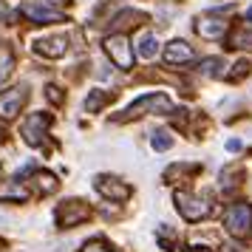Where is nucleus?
<instances>
[{"label": "nucleus", "instance_id": "9d476101", "mask_svg": "<svg viewBox=\"0 0 252 252\" xmlns=\"http://www.w3.org/2000/svg\"><path fill=\"white\" fill-rule=\"evenodd\" d=\"M227 32V20L224 17H216V14H201L195 20V34L204 37V40H221Z\"/></svg>", "mask_w": 252, "mask_h": 252}, {"label": "nucleus", "instance_id": "cd10ccee", "mask_svg": "<svg viewBox=\"0 0 252 252\" xmlns=\"http://www.w3.org/2000/svg\"><path fill=\"white\" fill-rule=\"evenodd\" d=\"M187 252H210V250H207V247H190Z\"/></svg>", "mask_w": 252, "mask_h": 252}, {"label": "nucleus", "instance_id": "f257e3e1", "mask_svg": "<svg viewBox=\"0 0 252 252\" xmlns=\"http://www.w3.org/2000/svg\"><path fill=\"white\" fill-rule=\"evenodd\" d=\"M167 111H170V96L161 91H150L145 96H139L136 102L127 105L125 114L116 116V122H133V119H139L145 114H167Z\"/></svg>", "mask_w": 252, "mask_h": 252}, {"label": "nucleus", "instance_id": "6e6552de", "mask_svg": "<svg viewBox=\"0 0 252 252\" xmlns=\"http://www.w3.org/2000/svg\"><path fill=\"white\" fill-rule=\"evenodd\" d=\"M29 88L26 85H14L9 91H0V119H14V116L23 111Z\"/></svg>", "mask_w": 252, "mask_h": 252}, {"label": "nucleus", "instance_id": "f03ea898", "mask_svg": "<svg viewBox=\"0 0 252 252\" xmlns=\"http://www.w3.org/2000/svg\"><path fill=\"white\" fill-rule=\"evenodd\" d=\"M224 227L235 238H252V207L247 201H235L224 213Z\"/></svg>", "mask_w": 252, "mask_h": 252}, {"label": "nucleus", "instance_id": "f8f14e48", "mask_svg": "<svg viewBox=\"0 0 252 252\" xmlns=\"http://www.w3.org/2000/svg\"><path fill=\"white\" fill-rule=\"evenodd\" d=\"M193 57H195L193 46H187L184 40H173L164 48V63H170V65H184V63H190Z\"/></svg>", "mask_w": 252, "mask_h": 252}, {"label": "nucleus", "instance_id": "9b49d317", "mask_svg": "<svg viewBox=\"0 0 252 252\" xmlns=\"http://www.w3.org/2000/svg\"><path fill=\"white\" fill-rule=\"evenodd\" d=\"M34 51L43 54V57H51V60H60L65 51H68V37L65 34H57V37H43L34 43Z\"/></svg>", "mask_w": 252, "mask_h": 252}, {"label": "nucleus", "instance_id": "2eb2a0df", "mask_svg": "<svg viewBox=\"0 0 252 252\" xmlns=\"http://www.w3.org/2000/svg\"><path fill=\"white\" fill-rule=\"evenodd\" d=\"M34 187H37V193L40 195H51V193H57V176L54 173H48V170H34Z\"/></svg>", "mask_w": 252, "mask_h": 252}, {"label": "nucleus", "instance_id": "1a4fd4ad", "mask_svg": "<svg viewBox=\"0 0 252 252\" xmlns=\"http://www.w3.org/2000/svg\"><path fill=\"white\" fill-rule=\"evenodd\" d=\"M96 193L105 195L108 201H125V198H130V184H125L122 179H116V176H96Z\"/></svg>", "mask_w": 252, "mask_h": 252}, {"label": "nucleus", "instance_id": "aec40b11", "mask_svg": "<svg viewBox=\"0 0 252 252\" xmlns=\"http://www.w3.org/2000/svg\"><path fill=\"white\" fill-rule=\"evenodd\" d=\"M150 148L153 150H159V153H164V150H170L173 148V139L167 130H156L153 136H150Z\"/></svg>", "mask_w": 252, "mask_h": 252}, {"label": "nucleus", "instance_id": "20e7f679", "mask_svg": "<svg viewBox=\"0 0 252 252\" xmlns=\"http://www.w3.org/2000/svg\"><path fill=\"white\" fill-rule=\"evenodd\" d=\"M91 218V207L85 204L82 198H65L63 204H57L54 210V221H57L60 229H68V227H77L82 221Z\"/></svg>", "mask_w": 252, "mask_h": 252}, {"label": "nucleus", "instance_id": "5701e85b", "mask_svg": "<svg viewBox=\"0 0 252 252\" xmlns=\"http://www.w3.org/2000/svg\"><path fill=\"white\" fill-rule=\"evenodd\" d=\"M250 63H247V60H241V63H235V71H232V74H227L229 80H241V77H247V74H250Z\"/></svg>", "mask_w": 252, "mask_h": 252}, {"label": "nucleus", "instance_id": "bb28decb", "mask_svg": "<svg viewBox=\"0 0 252 252\" xmlns=\"http://www.w3.org/2000/svg\"><path fill=\"white\" fill-rule=\"evenodd\" d=\"M6 17H9V9H6V3L0 0V20H6Z\"/></svg>", "mask_w": 252, "mask_h": 252}, {"label": "nucleus", "instance_id": "7ed1b4c3", "mask_svg": "<svg viewBox=\"0 0 252 252\" xmlns=\"http://www.w3.org/2000/svg\"><path fill=\"white\" fill-rule=\"evenodd\" d=\"M173 201H176V210L182 213V218L187 221H204L210 218L213 213V204H210V198H201V195H193V193H184V190H176L173 193Z\"/></svg>", "mask_w": 252, "mask_h": 252}, {"label": "nucleus", "instance_id": "a211bd4d", "mask_svg": "<svg viewBox=\"0 0 252 252\" xmlns=\"http://www.w3.org/2000/svg\"><path fill=\"white\" fill-rule=\"evenodd\" d=\"M114 99V94H105V91H94L88 99H85V111L88 114H96V111H102L105 105Z\"/></svg>", "mask_w": 252, "mask_h": 252}, {"label": "nucleus", "instance_id": "c756f323", "mask_svg": "<svg viewBox=\"0 0 252 252\" xmlns=\"http://www.w3.org/2000/svg\"><path fill=\"white\" fill-rule=\"evenodd\" d=\"M247 17H250V20H252V9H247Z\"/></svg>", "mask_w": 252, "mask_h": 252}, {"label": "nucleus", "instance_id": "f3484780", "mask_svg": "<svg viewBox=\"0 0 252 252\" xmlns=\"http://www.w3.org/2000/svg\"><path fill=\"white\" fill-rule=\"evenodd\" d=\"M12 68H14V54H12V48L6 46V43H0V85L9 80Z\"/></svg>", "mask_w": 252, "mask_h": 252}, {"label": "nucleus", "instance_id": "b1692460", "mask_svg": "<svg viewBox=\"0 0 252 252\" xmlns=\"http://www.w3.org/2000/svg\"><path fill=\"white\" fill-rule=\"evenodd\" d=\"M48 99H51V102H63V94H60V88H54V85H48V94H46Z\"/></svg>", "mask_w": 252, "mask_h": 252}, {"label": "nucleus", "instance_id": "4be33fe9", "mask_svg": "<svg viewBox=\"0 0 252 252\" xmlns=\"http://www.w3.org/2000/svg\"><path fill=\"white\" fill-rule=\"evenodd\" d=\"M80 252H114V250L108 244H102V241H85Z\"/></svg>", "mask_w": 252, "mask_h": 252}, {"label": "nucleus", "instance_id": "7c9ffc66", "mask_svg": "<svg viewBox=\"0 0 252 252\" xmlns=\"http://www.w3.org/2000/svg\"><path fill=\"white\" fill-rule=\"evenodd\" d=\"M3 136H6V133H3V127H0V142H3Z\"/></svg>", "mask_w": 252, "mask_h": 252}, {"label": "nucleus", "instance_id": "412c9836", "mask_svg": "<svg viewBox=\"0 0 252 252\" xmlns=\"http://www.w3.org/2000/svg\"><path fill=\"white\" fill-rule=\"evenodd\" d=\"M229 46L252 51V32H235V34H232V40H229Z\"/></svg>", "mask_w": 252, "mask_h": 252}, {"label": "nucleus", "instance_id": "6ab92c4d", "mask_svg": "<svg viewBox=\"0 0 252 252\" xmlns=\"http://www.w3.org/2000/svg\"><path fill=\"white\" fill-rule=\"evenodd\" d=\"M198 71H201L204 77H224V63L218 57H207V60H201Z\"/></svg>", "mask_w": 252, "mask_h": 252}, {"label": "nucleus", "instance_id": "c85d7f7f", "mask_svg": "<svg viewBox=\"0 0 252 252\" xmlns=\"http://www.w3.org/2000/svg\"><path fill=\"white\" fill-rule=\"evenodd\" d=\"M0 250H6V241H3V238H0Z\"/></svg>", "mask_w": 252, "mask_h": 252}, {"label": "nucleus", "instance_id": "0eeeda50", "mask_svg": "<svg viewBox=\"0 0 252 252\" xmlns=\"http://www.w3.org/2000/svg\"><path fill=\"white\" fill-rule=\"evenodd\" d=\"M23 14L32 20V23L43 26V23H60L65 20V14L60 12L57 6H51L46 0H26L23 3Z\"/></svg>", "mask_w": 252, "mask_h": 252}, {"label": "nucleus", "instance_id": "39448f33", "mask_svg": "<svg viewBox=\"0 0 252 252\" xmlns=\"http://www.w3.org/2000/svg\"><path fill=\"white\" fill-rule=\"evenodd\" d=\"M105 54L111 57V63H114L116 68H133V48H130V43H127V37L125 34H119V32H114V34H108L105 37Z\"/></svg>", "mask_w": 252, "mask_h": 252}, {"label": "nucleus", "instance_id": "393cba45", "mask_svg": "<svg viewBox=\"0 0 252 252\" xmlns=\"http://www.w3.org/2000/svg\"><path fill=\"white\" fill-rule=\"evenodd\" d=\"M241 148H244V145H241V139H229V142H227V150H229V153H238Z\"/></svg>", "mask_w": 252, "mask_h": 252}, {"label": "nucleus", "instance_id": "dca6fc26", "mask_svg": "<svg viewBox=\"0 0 252 252\" xmlns=\"http://www.w3.org/2000/svg\"><path fill=\"white\" fill-rule=\"evenodd\" d=\"M136 54L142 60H153L156 54H159V43H156V37L153 34H142L136 43Z\"/></svg>", "mask_w": 252, "mask_h": 252}, {"label": "nucleus", "instance_id": "ddd939ff", "mask_svg": "<svg viewBox=\"0 0 252 252\" xmlns=\"http://www.w3.org/2000/svg\"><path fill=\"white\" fill-rule=\"evenodd\" d=\"M32 198V190L26 187L23 182H0V201H17V204H23Z\"/></svg>", "mask_w": 252, "mask_h": 252}, {"label": "nucleus", "instance_id": "423d86ee", "mask_svg": "<svg viewBox=\"0 0 252 252\" xmlns=\"http://www.w3.org/2000/svg\"><path fill=\"white\" fill-rule=\"evenodd\" d=\"M48 127H51V114L46 111H37V114H29L23 119V125H20V133L23 139L32 145V148H40L48 136Z\"/></svg>", "mask_w": 252, "mask_h": 252}, {"label": "nucleus", "instance_id": "4468645a", "mask_svg": "<svg viewBox=\"0 0 252 252\" xmlns=\"http://www.w3.org/2000/svg\"><path fill=\"white\" fill-rule=\"evenodd\" d=\"M145 20H148V17H145L142 12H136V9H125V12H119L114 17L111 29H114V32H119V34H125L127 29H136V26L145 23Z\"/></svg>", "mask_w": 252, "mask_h": 252}, {"label": "nucleus", "instance_id": "a878e982", "mask_svg": "<svg viewBox=\"0 0 252 252\" xmlns=\"http://www.w3.org/2000/svg\"><path fill=\"white\" fill-rule=\"evenodd\" d=\"M46 3H51V6H57V9H63V6H68L71 0H46Z\"/></svg>", "mask_w": 252, "mask_h": 252}]
</instances>
